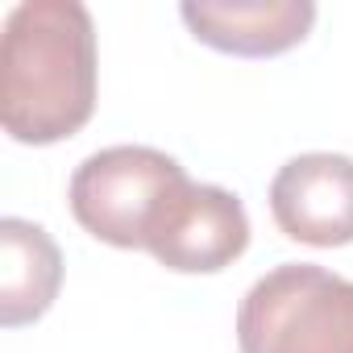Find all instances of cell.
I'll list each match as a JSON object with an SVG mask.
<instances>
[{
    "instance_id": "obj_1",
    "label": "cell",
    "mask_w": 353,
    "mask_h": 353,
    "mask_svg": "<svg viewBox=\"0 0 353 353\" xmlns=\"http://www.w3.org/2000/svg\"><path fill=\"white\" fill-rule=\"evenodd\" d=\"M96 108V30L79 0H26L0 38V125L21 145L79 133Z\"/></svg>"
},
{
    "instance_id": "obj_6",
    "label": "cell",
    "mask_w": 353,
    "mask_h": 353,
    "mask_svg": "<svg viewBox=\"0 0 353 353\" xmlns=\"http://www.w3.org/2000/svg\"><path fill=\"white\" fill-rule=\"evenodd\" d=\"M179 13L204 46L241 59L283 54L299 46L316 21L312 0H188Z\"/></svg>"
},
{
    "instance_id": "obj_3",
    "label": "cell",
    "mask_w": 353,
    "mask_h": 353,
    "mask_svg": "<svg viewBox=\"0 0 353 353\" xmlns=\"http://www.w3.org/2000/svg\"><path fill=\"white\" fill-rule=\"evenodd\" d=\"M241 353H353V283L287 262L262 274L237 307Z\"/></svg>"
},
{
    "instance_id": "obj_2",
    "label": "cell",
    "mask_w": 353,
    "mask_h": 353,
    "mask_svg": "<svg viewBox=\"0 0 353 353\" xmlns=\"http://www.w3.org/2000/svg\"><path fill=\"white\" fill-rule=\"evenodd\" d=\"M192 192L188 170L150 145H112L79 162L71 179L75 221L117 250H150Z\"/></svg>"
},
{
    "instance_id": "obj_5",
    "label": "cell",
    "mask_w": 353,
    "mask_h": 353,
    "mask_svg": "<svg viewBox=\"0 0 353 353\" xmlns=\"http://www.w3.org/2000/svg\"><path fill=\"white\" fill-rule=\"evenodd\" d=\"M250 245V216L241 200L212 183H192V192L170 212L166 229L154 237L150 254L179 274H212L237 262Z\"/></svg>"
},
{
    "instance_id": "obj_4",
    "label": "cell",
    "mask_w": 353,
    "mask_h": 353,
    "mask_svg": "<svg viewBox=\"0 0 353 353\" xmlns=\"http://www.w3.org/2000/svg\"><path fill=\"white\" fill-rule=\"evenodd\" d=\"M274 225L303 245H349L353 241V158L345 154H299L270 183Z\"/></svg>"
},
{
    "instance_id": "obj_7",
    "label": "cell",
    "mask_w": 353,
    "mask_h": 353,
    "mask_svg": "<svg viewBox=\"0 0 353 353\" xmlns=\"http://www.w3.org/2000/svg\"><path fill=\"white\" fill-rule=\"evenodd\" d=\"M63 283V254L46 229L5 216L0 221V324L17 328L54 303Z\"/></svg>"
}]
</instances>
